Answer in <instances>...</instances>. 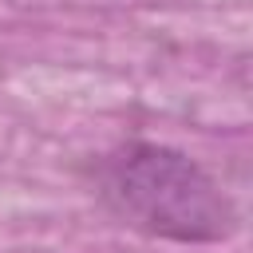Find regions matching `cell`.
Segmentation results:
<instances>
[{
  "label": "cell",
  "mask_w": 253,
  "mask_h": 253,
  "mask_svg": "<svg viewBox=\"0 0 253 253\" xmlns=\"http://www.w3.org/2000/svg\"><path fill=\"white\" fill-rule=\"evenodd\" d=\"M107 206L134 229L170 241H221L237 229L229 194L182 150L126 142L99 166Z\"/></svg>",
  "instance_id": "obj_1"
}]
</instances>
